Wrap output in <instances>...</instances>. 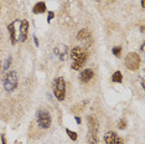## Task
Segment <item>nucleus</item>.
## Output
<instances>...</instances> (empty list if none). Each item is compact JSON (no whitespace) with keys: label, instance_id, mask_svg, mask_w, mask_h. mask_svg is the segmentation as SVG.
Masks as SVG:
<instances>
[{"label":"nucleus","instance_id":"nucleus-15","mask_svg":"<svg viewBox=\"0 0 145 144\" xmlns=\"http://www.w3.org/2000/svg\"><path fill=\"white\" fill-rule=\"evenodd\" d=\"M87 140H88V143H89V144H95V143L98 142V137H97V134H88Z\"/></svg>","mask_w":145,"mask_h":144},{"label":"nucleus","instance_id":"nucleus-21","mask_svg":"<svg viewBox=\"0 0 145 144\" xmlns=\"http://www.w3.org/2000/svg\"><path fill=\"white\" fill-rule=\"evenodd\" d=\"M34 40H35V45L39 46V41H37V37H36V36H34Z\"/></svg>","mask_w":145,"mask_h":144},{"label":"nucleus","instance_id":"nucleus-22","mask_svg":"<svg viewBox=\"0 0 145 144\" xmlns=\"http://www.w3.org/2000/svg\"><path fill=\"white\" fill-rule=\"evenodd\" d=\"M1 140H3V144H6V142H5V137H4V135H1Z\"/></svg>","mask_w":145,"mask_h":144},{"label":"nucleus","instance_id":"nucleus-14","mask_svg":"<svg viewBox=\"0 0 145 144\" xmlns=\"http://www.w3.org/2000/svg\"><path fill=\"white\" fill-rule=\"evenodd\" d=\"M121 80H123V76H121L120 71L114 72L113 76H112V81H113V82H115V83H120V82H121Z\"/></svg>","mask_w":145,"mask_h":144},{"label":"nucleus","instance_id":"nucleus-17","mask_svg":"<svg viewBox=\"0 0 145 144\" xmlns=\"http://www.w3.org/2000/svg\"><path fill=\"white\" fill-rule=\"evenodd\" d=\"M113 55L114 56H117V57H119L120 56V54H121V47L120 46H117V47H113Z\"/></svg>","mask_w":145,"mask_h":144},{"label":"nucleus","instance_id":"nucleus-8","mask_svg":"<svg viewBox=\"0 0 145 144\" xmlns=\"http://www.w3.org/2000/svg\"><path fill=\"white\" fill-rule=\"evenodd\" d=\"M87 122H88V129H89V134H97L98 133V128H99L98 120L95 119L93 116H88L87 117Z\"/></svg>","mask_w":145,"mask_h":144},{"label":"nucleus","instance_id":"nucleus-12","mask_svg":"<svg viewBox=\"0 0 145 144\" xmlns=\"http://www.w3.org/2000/svg\"><path fill=\"white\" fill-rule=\"evenodd\" d=\"M32 11H34V14H42V12H45L46 11V5H45V3H37L35 6H34V9H32Z\"/></svg>","mask_w":145,"mask_h":144},{"label":"nucleus","instance_id":"nucleus-20","mask_svg":"<svg viewBox=\"0 0 145 144\" xmlns=\"http://www.w3.org/2000/svg\"><path fill=\"white\" fill-rule=\"evenodd\" d=\"M52 19H54V12L50 11V12H48V19H47V22H50V21L52 20Z\"/></svg>","mask_w":145,"mask_h":144},{"label":"nucleus","instance_id":"nucleus-5","mask_svg":"<svg viewBox=\"0 0 145 144\" xmlns=\"http://www.w3.org/2000/svg\"><path fill=\"white\" fill-rule=\"evenodd\" d=\"M125 66L131 71H137L140 66V57L137 52H130L125 57Z\"/></svg>","mask_w":145,"mask_h":144},{"label":"nucleus","instance_id":"nucleus-6","mask_svg":"<svg viewBox=\"0 0 145 144\" xmlns=\"http://www.w3.org/2000/svg\"><path fill=\"white\" fill-rule=\"evenodd\" d=\"M104 142L107 144H121L123 140L120 139V137L114 132H107L104 134Z\"/></svg>","mask_w":145,"mask_h":144},{"label":"nucleus","instance_id":"nucleus-26","mask_svg":"<svg viewBox=\"0 0 145 144\" xmlns=\"http://www.w3.org/2000/svg\"><path fill=\"white\" fill-rule=\"evenodd\" d=\"M0 70H1V62H0Z\"/></svg>","mask_w":145,"mask_h":144},{"label":"nucleus","instance_id":"nucleus-7","mask_svg":"<svg viewBox=\"0 0 145 144\" xmlns=\"http://www.w3.org/2000/svg\"><path fill=\"white\" fill-rule=\"evenodd\" d=\"M27 30H29L27 20H22L20 22V32H19V36H18L19 41H26L27 40Z\"/></svg>","mask_w":145,"mask_h":144},{"label":"nucleus","instance_id":"nucleus-9","mask_svg":"<svg viewBox=\"0 0 145 144\" xmlns=\"http://www.w3.org/2000/svg\"><path fill=\"white\" fill-rule=\"evenodd\" d=\"M55 55L60 58L61 61H65L67 58L68 55V48L66 45H58L57 47H55Z\"/></svg>","mask_w":145,"mask_h":144},{"label":"nucleus","instance_id":"nucleus-23","mask_svg":"<svg viewBox=\"0 0 145 144\" xmlns=\"http://www.w3.org/2000/svg\"><path fill=\"white\" fill-rule=\"evenodd\" d=\"M76 120H77V123H81V118H80V117H76Z\"/></svg>","mask_w":145,"mask_h":144},{"label":"nucleus","instance_id":"nucleus-10","mask_svg":"<svg viewBox=\"0 0 145 144\" xmlns=\"http://www.w3.org/2000/svg\"><path fill=\"white\" fill-rule=\"evenodd\" d=\"M16 24H18V21H14V22H11L10 25H8V30L10 31V40H11L12 45H15L16 41H18V34H19V32L15 30Z\"/></svg>","mask_w":145,"mask_h":144},{"label":"nucleus","instance_id":"nucleus-19","mask_svg":"<svg viewBox=\"0 0 145 144\" xmlns=\"http://www.w3.org/2000/svg\"><path fill=\"white\" fill-rule=\"evenodd\" d=\"M10 63H11V57H9L8 60L5 61V63H4V71H8V68H9V66H10Z\"/></svg>","mask_w":145,"mask_h":144},{"label":"nucleus","instance_id":"nucleus-3","mask_svg":"<svg viewBox=\"0 0 145 144\" xmlns=\"http://www.w3.org/2000/svg\"><path fill=\"white\" fill-rule=\"evenodd\" d=\"M18 86V75L15 71H10L5 75L4 78V88L6 92H11Z\"/></svg>","mask_w":145,"mask_h":144},{"label":"nucleus","instance_id":"nucleus-11","mask_svg":"<svg viewBox=\"0 0 145 144\" xmlns=\"http://www.w3.org/2000/svg\"><path fill=\"white\" fill-rule=\"evenodd\" d=\"M92 77H93V71H92L91 68H87V70L82 71L81 75H80V80H81L82 83L89 82V81L92 80Z\"/></svg>","mask_w":145,"mask_h":144},{"label":"nucleus","instance_id":"nucleus-2","mask_svg":"<svg viewBox=\"0 0 145 144\" xmlns=\"http://www.w3.org/2000/svg\"><path fill=\"white\" fill-rule=\"evenodd\" d=\"M54 93L55 97L60 101L65 99L66 96V82L62 77H58L54 81Z\"/></svg>","mask_w":145,"mask_h":144},{"label":"nucleus","instance_id":"nucleus-25","mask_svg":"<svg viewBox=\"0 0 145 144\" xmlns=\"http://www.w3.org/2000/svg\"><path fill=\"white\" fill-rule=\"evenodd\" d=\"M140 51H141V52H144V45H141V47H140Z\"/></svg>","mask_w":145,"mask_h":144},{"label":"nucleus","instance_id":"nucleus-13","mask_svg":"<svg viewBox=\"0 0 145 144\" xmlns=\"http://www.w3.org/2000/svg\"><path fill=\"white\" fill-rule=\"evenodd\" d=\"M88 37H89V31H88L87 29H83V30H81L80 32H78V35H77L78 40H87Z\"/></svg>","mask_w":145,"mask_h":144},{"label":"nucleus","instance_id":"nucleus-24","mask_svg":"<svg viewBox=\"0 0 145 144\" xmlns=\"http://www.w3.org/2000/svg\"><path fill=\"white\" fill-rule=\"evenodd\" d=\"M141 6H143V8L145 6V0H141Z\"/></svg>","mask_w":145,"mask_h":144},{"label":"nucleus","instance_id":"nucleus-16","mask_svg":"<svg viewBox=\"0 0 145 144\" xmlns=\"http://www.w3.org/2000/svg\"><path fill=\"white\" fill-rule=\"evenodd\" d=\"M66 133H67V135L70 137V138H71L72 140H76V139H77V133L72 132L71 129H66Z\"/></svg>","mask_w":145,"mask_h":144},{"label":"nucleus","instance_id":"nucleus-1","mask_svg":"<svg viewBox=\"0 0 145 144\" xmlns=\"http://www.w3.org/2000/svg\"><path fill=\"white\" fill-rule=\"evenodd\" d=\"M71 58L73 61L72 62V68L77 71L84 65L86 60H87V52L82 47H73L71 51Z\"/></svg>","mask_w":145,"mask_h":144},{"label":"nucleus","instance_id":"nucleus-4","mask_svg":"<svg viewBox=\"0 0 145 144\" xmlns=\"http://www.w3.org/2000/svg\"><path fill=\"white\" fill-rule=\"evenodd\" d=\"M36 118H37V124L41 127L42 129H47L50 128L51 126V116L47 111H44V109H40L37 111L36 113Z\"/></svg>","mask_w":145,"mask_h":144},{"label":"nucleus","instance_id":"nucleus-18","mask_svg":"<svg viewBox=\"0 0 145 144\" xmlns=\"http://www.w3.org/2000/svg\"><path fill=\"white\" fill-rule=\"evenodd\" d=\"M118 128L121 129V130L127 128V122H125V119H120L119 120V123H118Z\"/></svg>","mask_w":145,"mask_h":144}]
</instances>
